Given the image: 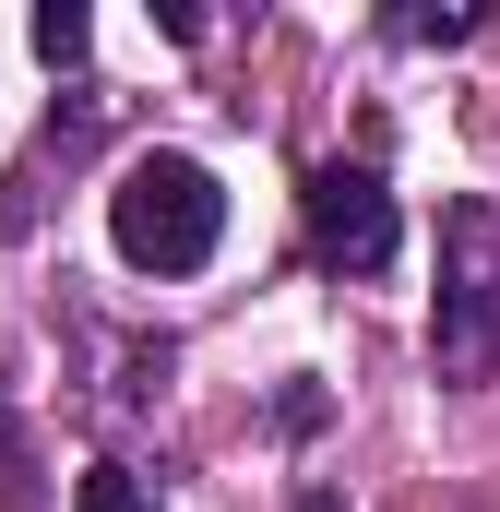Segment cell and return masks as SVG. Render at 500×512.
<instances>
[{"label":"cell","mask_w":500,"mask_h":512,"mask_svg":"<svg viewBox=\"0 0 500 512\" xmlns=\"http://www.w3.org/2000/svg\"><path fill=\"white\" fill-rule=\"evenodd\" d=\"M24 477H36V441H24V417L0 405V512H36V489H24Z\"/></svg>","instance_id":"7"},{"label":"cell","mask_w":500,"mask_h":512,"mask_svg":"<svg viewBox=\"0 0 500 512\" xmlns=\"http://www.w3.org/2000/svg\"><path fill=\"white\" fill-rule=\"evenodd\" d=\"M381 36H405V48H465L477 12H465V0H441V12H381Z\"/></svg>","instance_id":"5"},{"label":"cell","mask_w":500,"mask_h":512,"mask_svg":"<svg viewBox=\"0 0 500 512\" xmlns=\"http://www.w3.org/2000/svg\"><path fill=\"white\" fill-rule=\"evenodd\" d=\"M84 48H96V12H84V0H48V12H36V60H48V72H72Z\"/></svg>","instance_id":"4"},{"label":"cell","mask_w":500,"mask_h":512,"mask_svg":"<svg viewBox=\"0 0 500 512\" xmlns=\"http://www.w3.org/2000/svg\"><path fill=\"white\" fill-rule=\"evenodd\" d=\"M108 239H120L131 274H203L215 262V239H227V191H215V167L203 155H131L120 167V191H108Z\"/></svg>","instance_id":"1"},{"label":"cell","mask_w":500,"mask_h":512,"mask_svg":"<svg viewBox=\"0 0 500 512\" xmlns=\"http://www.w3.org/2000/svg\"><path fill=\"white\" fill-rule=\"evenodd\" d=\"M298 227H310V262L322 274H393V251H405V215H393L370 155H322L298 179Z\"/></svg>","instance_id":"3"},{"label":"cell","mask_w":500,"mask_h":512,"mask_svg":"<svg viewBox=\"0 0 500 512\" xmlns=\"http://www.w3.org/2000/svg\"><path fill=\"white\" fill-rule=\"evenodd\" d=\"M429 370L453 393L500 382V203H453L441 215V310H429Z\"/></svg>","instance_id":"2"},{"label":"cell","mask_w":500,"mask_h":512,"mask_svg":"<svg viewBox=\"0 0 500 512\" xmlns=\"http://www.w3.org/2000/svg\"><path fill=\"white\" fill-rule=\"evenodd\" d=\"M72 512H155V489H143L131 465H84V489H72Z\"/></svg>","instance_id":"6"}]
</instances>
